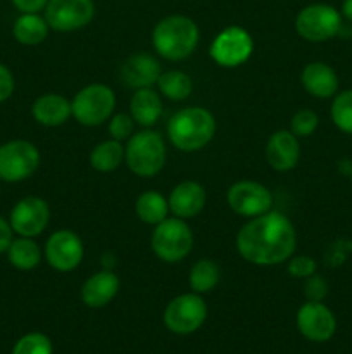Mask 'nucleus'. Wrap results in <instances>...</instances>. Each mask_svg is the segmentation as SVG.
I'll return each mask as SVG.
<instances>
[{
	"instance_id": "7c9ffc66",
	"label": "nucleus",
	"mask_w": 352,
	"mask_h": 354,
	"mask_svg": "<svg viewBox=\"0 0 352 354\" xmlns=\"http://www.w3.org/2000/svg\"><path fill=\"white\" fill-rule=\"evenodd\" d=\"M317 114L311 109H300L293 114L292 123H290V131L299 137H309L314 130L317 128Z\"/></svg>"
},
{
	"instance_id": "423d86ee",
	"label": "nucleus",
	"mask_w": 352,
	"mask_h": 354,
	"mask_svg": "<svg viewBox=\"0 0 352 354\" xmlns=\"http://www.w3.org/2000/svg\"><path fill=\"white\" fill-rule=\"evenodd\" d=\"M114 106H116V95L113 88L102 83H93L81 88L71 102L72 116L85 127H99L109 120Z\"/></svg>"
},
{
	"instance_id": "f8f14e48",
	"label": "nucleus",
	"mask_w": 352,
	"mask_h": 354,
	"mask_svg": "<svg viewBox=\"0 0 352 354\" xmlns=\"http://www.w3.org/2000/svg\"><path fill=\"white\" fill-rule=\"evenodd\" d=\"M93 16V0H48L45 7V21L55 31H75L85 28Z\"/></svg>"
},
{
	"instance_id": "f03ea898",
	"label": "nucleus",
	"mask_w": 352,
	"mask_h": 354,
	"mask_svg": "<svg viewBox=\"0 0 352 354\" xmlns=\"http://www.w3.org/2000/svg\"><path fill=\"white\" fill-rule=\"evenodd\" d=\"M216 133V120L204 107H185L168 123V137L182 152H197L206 147Z\"/></svg>"
},
{
	"instance_id": "dca6fc26",
	"label": "nucleus",
	"mask_w": 352,
	"mask_h": 354,
	"mask_svg": "<svg viewBox=\"0 0 352 354\" xmlns=\"http://www.w3.org/2000/svg\"><path fill=\"white\" fill-rule=\"evenodd\" d=\"M266 159L276 171H290L300 159L299 138L289 130L275 131L266 145Z\"/></svg>"
},
{
	"instance_id": "bb28decb",
	"label": "nucleus",
	"mask_w": 352,
	"mask_h": 354,
	"mask_svg": "<svg viewBox=\"0 0 352 354\" xmlns=\"http://www.w3.org/2000/svg\"><path fill=\"white\" fill-rule=\"evenodd\" d=\"M221 279L219 266L213 261V259H199L195 265L192 266L188 275L190 287L193 292L204 294L213 290L217 286Z\"/></svg>"
},
{
	"instance_id": "0eeeda50",
	"label": "nucleus",
	"mask_w": 352,
	"mask_h": 354,
	"mask_svg": "<svg viewBox=\"0 0 352 354\" xmlns=\"http://www.w3.org/2000/svg\"><path fill=\"white\" fill-rule=\"evenodd\" d=\"M342 14L326 3H311L295 17V31L307 41H326L342 30Z\"/></svg>"
},
{
	"instance_id": "412c9836",
	"label": "nucleus",
	"mask_w": 352,
	"mask_h": 354,
	"mask_svg": "<svg viewBox=\"0 0 352 354\" xmlns=\"http://www.w3.org/2000/svg\"><path fill=\"white\" fill-rule=\"evenodd\" d=\"M31 114L35 121L43 127H61L72 116L71 102L59 93H45L33 102Z\"/></svg>"
},
{
	"instance_id": "58836bf2",
	"label": "nucleus",
	"mask_w": 352,
	"mask_h": 354,
	"mask_svg": "<svg viewBox=\"0 0 352 354\" xmlns=\"http://www.w3.org/2000/svg\"><path fill=\"white\" fill-rule=\"evenodd\" d=\"M351 182H352V176H351Z\"/></svg>"
},
{
	"instance_id": "f3484780",
	"label": "nucleus",
	"mask_w": 352,
	"mask_h": 354,
	"mask_svg": "<svg viewBox=\"0 0 352 354\" xmlns=\"http://www.w3.org/2000/svg\"><path fill=\"white\" fill-rule=\"evenodd\" d=\"M159 76H161V66L145 52L130 55L121 66V80L130 88H148L157 83Z\"/></svg>"
},
{
	"instance_id": "cd10ccee",
	"label": "nucleus",
	"mask_w": 352,
	"mask_h": 354,
	"mask_svg": "<svg viewBox=\"0 0 352 354\" xmlns=\"http://www.w3.org/2000/svg\"><path fill=\"white\" fill-rule=\"evenodd\" d=\"M157 85L162 95L171 100H185L192 93L193 88L192 78L183 71L161 73V76L157 80Z\"/></svg>"
},
{
	"instance_id": "a211bd4d",
	"label": "nucleus",
	"mask_w": 352,
	"mask_h": 354,
	"mask_svg": "<svg viewBox=\"0 0 352 354\" xmlns=\"http://www.w3.org/2000/svg\"><path fill=\"white\" fill-rule=\"evenodd\" d=\"M206 190L200 183L193 182V180H186V182L178 183L173 189L171 196H169L168 204L169 211L175 214L176 218H193L204 209L206 206Z\"/></svg>"
},
{
	"instance_id": "e433bc0d",
	"label": "nucleus",
	"mask_w": 352,
	"mask_h": 354,
	"mask_svg": "<svg viewBox=\"0 0 352 354\" xmlns=\"http://www.w3.org/2000/svg\"><path fill=\"white\" fill-rule=\"evenodd\" d=\"M12 234L14 230L12 227H10L9 221L3 220V218L0 216V254L9 249L10 242H12Z\"/></svg>"
},
{
	"instance_id": "9b49d317",
	"label": "nucleus",
	"mask_w": 352,
	"mask_h": 354,
	"mask_svg": "<svg viewBox=\"0 0 352 354\" xmlns=\"http://www.w3.org/2000/svg\"><path fill=\"white\" fill-rule=\"evenodd\" d=\"M226 203L240 216L255 218L271 211L273 194L262 183L242 180L228 189Z\"/></svg>"
},
{
	"instance_id": "4c0bfd02",
	"label": "nucleus",
	"mask_w": 352,
	"mask_h": 354,
	"mask_svg": "<svg viewBox=\"0 0 352 354\" xmlns=\"http://www.w3.org/2000/svg\"><path fill=\"white\" fill-rule=\"evenodd\" d=\"M342 16L352 23V0H344V3H342Z\"/></svg>"
},
{
	"instance_id": "473e14b6",
	"label": "nucleus",
	"mask_w": 352,
	"mask_h": 354,
	"mask_svg": "<svg viewBox=\"0 0 352 354\" xmlns=\"http://www.w3.org/2000/svg\"><path fill=\"white\" fill-rule=\"evenodd\" d=\"M289 273L292 277H295V279H307V277L314 275L316 273V261H314L311 256H295V258H290L289 261Z\"/></svg>"
},
{
	"instance_id": "ddd939ff",
	"label": "nucleus",
	"mask_w": 352,
	"mask_h": 354,
	"mask_svg": "<svg viewBox=\"0 0 352 354\" xmlns=\"http://www.w3.org/2000/svg\"><path fill=\"white\" fill-rule=\"evenodd\" d=\"M83 242L75 232L57 230L45 244V259L54 270L62 273L72 272L83 261Z\"/></svg>"
},
{
	"instance_id": "b1692460",
	"label": "nucleus",
	"mask_w": 352,
	"mask_h": 354,
	"mask_svg": "<svg viewBox=\"0 0 352 354\" xmlns=\"http://www.w3.org/2000/svg\"><path fill=\"white\" fill-rule=\"evenodd\" d=\"M169 204L162 194L155 190H147L141 194L135 204V213L140 218V221L147 225H159L168 218Z\"/></svg>"
},
{
	"instance_id": "9d476101",
	"label": "nucleus",
	"mask_w": 352,
	"mask_h": 354,
	"mask_svg": "<svg viewBox=\"0 0 352 354\" xmlns=\"http://www.w3.org/2000/svg\"><path fill=\"white\" fill-rule=\"evenodd\" d=\"M207 318V304L199 294H182L169 301L164 311V324L175 334H192Z\"/></svg>"
},
{
	"instance_id": "39448f33",
	"label": "nucleus",
	"mask_w": 352,
	"mask_h": 354,
	"mask_svg": "<svg viewBox=\"0 0 352 354\" xmlns=\"http://www.w3.org/2000/svg\"><path fill=\"white\" fill-rule=\"evenodd\" d=\"M152 251L164 263H178L190 254L193 248V234L182 218H166L150 239Z\"/></svg>"
},
{
	"instance_id": "f257e3e1",
	"label": "nucleus",
	"mask_w": 352,
	"mask_h": 354,
	"mask_svg": "<svg viewBox=\"0 0 352 354\" xmlns=\"http://www.w3.org/2000/svg\"><path fill=\"white\" fill-rule=\"evenodd\" d=\"M297 232L292 221L278 211L248 220L237 234L238 254L257 266L282 265L292 258Z\"/></svg>"
},
{
	"instance_id": "c756f323",
	"label": "nucleus",
	"mask_w": 352,
	"mask_h": 354,
	"mask_svg": "<svg viewBox=\"0 0 352 354\" xmlns=\"http://www.w3.org/2000/svg\"><path fill=\"white\" fill-rule=\"evenodd\" d=\"M12 354H52V342L47 335L31 332L16 342Z\"/></svg>"
},
{
	"instance_id": "393cba45",
	"label": "nucleus",
	"mask_w": 352,
	"mask_h": 354,
	"mask_svg": "<svg viewBox=\"0 0 352 354\" xmlns=\"http://www.w3.org/2000/svg\"><path fill=\"white\" fill-rule=\"evenodd\" d=\"M7 258L14 268L28 272L40 265L41 251L37 242L31 241L30 237H19L16 241L12 239L9 249H7Z\"/></svg>"
},
{
	"instance_id": "a878e982",
	"label": "nucleus",
	"mask_w": 352,
	"mask_h": 354,
	"mask_svg": "<svg viewBox=\"0 0 352 354\" xmlns=\"http://www.w3.org/2000/svg\"><path fill=\"white\" fill-rule=\"evenodd\" d=\"M124 159V147L119 140H110L100 142L99 145L93 147L90 152V165L93 169L100 173H109L114 171L117 166L123 162Z\"/></svg>"
},
{
	"instance_id": "5701e85b",
	"label": "nucleus",
	"mask_w": 352,
	"mask_h": 354,
	"mask_svg": "<svg viewBox=\"0 0 352 354\" xmlns=\"http://www.w3.org/2000/svg\"><path fill=\"white\" fill-rule=\"evenodd\" d=\"M48 23L38 14H21L12 28L14 38L23 45H38L47 38Z\"/></svg>"
},
{
	"instance_id": "4468645a",
	"label": "nucleus",
	"mask_w": 352,
	"mask_h": 354,
	"mask_svg": "<svg viewBox=\"0 0 352 354\" xmlns=\"http://www.w3.org/2000/svg\"><path fill=\"white\" fill-rule=\"evenodd\" d=\"M50 207L41 197H24L10 211V227L21 237H37L47 228Z\"/></svg>"
},
{
	"instance_id": "20e7f679",
	"label": "nucleus",
	"mask_w": 352,
	"mask_h": 354,
	"mask_svg": "<svg viewBox=\"0 0 352 354\" xmlns=\"http://www.w3.org/2000/svg\"><path fill=\"white\" fill-rule=\"evenodd\" d=\"M124 159L131 171L141 178L155 176L166 162V145L157 131L145 130L131 135L124 147Z\"/></svg>"
},
{
	"instance_id": "1a4fd4ad",
	"label": "nucleus",
	"mask_w": 352,
	"mask_h": 354,
	"mask_svg": "<svg viewBox=\"0 0 352 354\" xmlns=\"http://www.w3.org/2000/svg\"><path fill=\"white\" fill-rule=\"evenodd\" d=\"M254 50L251 33L242 26H228L217 35L209 47V54L216 64L223 68H237L248 61Z\"/></svg>"
},
{
	"instance_id": "6e6552de",
	"label": "nucleus",
	"mask_w": 352,
	"mask_h": 354,
	"mask_svg": "<svg viewBox=\"0 0 352 354\" xmlns=\"http://www.w3.org/2000/svg\"><path fill=\"white\" fill-rule=\"evenodd\" d=\"M40 166V151L28 140H10L0 145V180L9 183L30 178Z\"/></svg>"
},
{
	"instance_id": "72a5a7b5",
	"label": "nucleus",
	"mask_w": 352,
	"mask_h": 354,
	"mask_svg": "<svg viewBox=\"0 0 352 354\" xmlns=\"http://www.w3.org/2000/svg\"><path fill=\"white\" fill-rule=\"evenodd\" d=\"M328 292L326 282L321 279L320 275H311L306 279V286H304V294H306L307 301H323Z\"/></svg>"
},
{
	"instance_id": "f704fd0d",
	"label": "nucleus",
	"mask_w": 352,
	"mask_h": 354,
	"mask_svg": "<svg viewBox=\"0 0 352 354\" xmlns=\"http://www.w3.org/2000/svg\"><path fill=\"white\" fill-rule=\"evenodd\" d=\"M14 93V76L7 66L0 64V102L9 99Z\"/></svg>"
},
{
	"instance_id": "c9c22d12",
	"label": "nucleus",
	"mask_w": 352,
	"mask_h": 354,
	"mask_svg": "<svg viewBox=\"0 0 352 354\" xmlns=\"http://www.w3.org/2000/svg\"><path fill=\"white\" fill-rule=\"evenodd\" d=\"M12 3L21 14H38L47 7L48 0H12Z\"/></svg>"
},
{
	"instance_id": "2eb2a0df",
	"label": "nucleus",
	"mask_w": 352,
	"mask_h": 354,
	"mask_svg": "<svg viewBox=\"0 0 352 354\" xmlns=\"http://www.w3.org/2000/svg\"><path fill=\"white\" fill-rule=\"evenodd\" d=\"M297 328L309 341L324 342L333 337L337 320L321 301H307L297 311Z\"/></svg>"
},
{
	"instance_id": "4be33fe9",
	"label": "nucleus",
	"mask_w": 352,
	"mask_h": 354,
	"mask_svg": "<svg viewBox=\"0 0 352 354\" xmlns=\"http://www.w3.org/2000/svg\"><path fill=\"white\" fill-rule=\"evenodd\" d=\"M130 114L141 127H152L162 114L161 97L150 88H138L130 100Z\"/></svg>"
},
{
	"instance_id": "aec40b11",
	"label": "nucleus",
	"mask_w": 352,
	"mask_h": 354,
	"mask_svg": "<svg viewBox=\"0 0 352 354\" xmlns=\"http://www.w3.org/2000/svg\"><path fill=\"white\" fill-rule=\"evenodd\" d=\"M119 279L110 270H102L90 277L81 287V299L90 308H102L109 304L119 292Z\"/></svg>"
},
{
	"instance_id": "2f4dec72",
	"label": "nucleus",
	"mask_w": 352,
	"mask_h": 354,
	"mask_svg": "<svg viewBox=\"0 0 352 354\" xmlns=\"http://www.w3.org/2000/svg\"><path fill=\"white\" fill-rule=\"evenodd\" d=\"M135 128V120L131 118V114H116V116L110 120L109 123V133L114 140H130V137L133 135Z\"/></svg>"
},
{
	"instance_id": "6ab92c4d",
	"label": "nucleus",
	"mask_w": 352,
	"mask_h": 354,
	"mask_svg": "<svg viewBox=\"0 0 352 354\" xmlns=\"http://www.w3.org/2000/svg\"><path fill=\"white\" fill-rule=\"evenodd\" d=\"M300 82L306 92L316 99H330L338 90V76L324 62H309L302 69Z\"/></svg>"
},
{
	"instance_id": "c85d7f7f",
	"label": "nucleus",
	"mask_w": 352,
	"mask_h": 354,
	"mask_svg": "<svg viewBox=\"0 0 352 354\" xmlns=\"http://www.w3.org/2000/svg\"><path fill=\"white\" fill-rule=\"evenodd\" d=\"M330 114L338 130L352 135V90H344L335 97Z\"/></svg>"
},
{
	"instance_id": "7ed1b4c3",
	"label": "nucleus",
	"mask_w": 352,
	"mask_h": 354,
	"mask_svg": "<svg viewBox=\"0 0 352 354\" xmlns=\"http://www.w3.org/2000/svg\"><path fill=\"white\" fill-rule=\"evenodd\" d=\"M152 44L159 55L168 61H183L199 45V26L186 16H168L155 24Z\"/></svg>"
}]
</instances>
